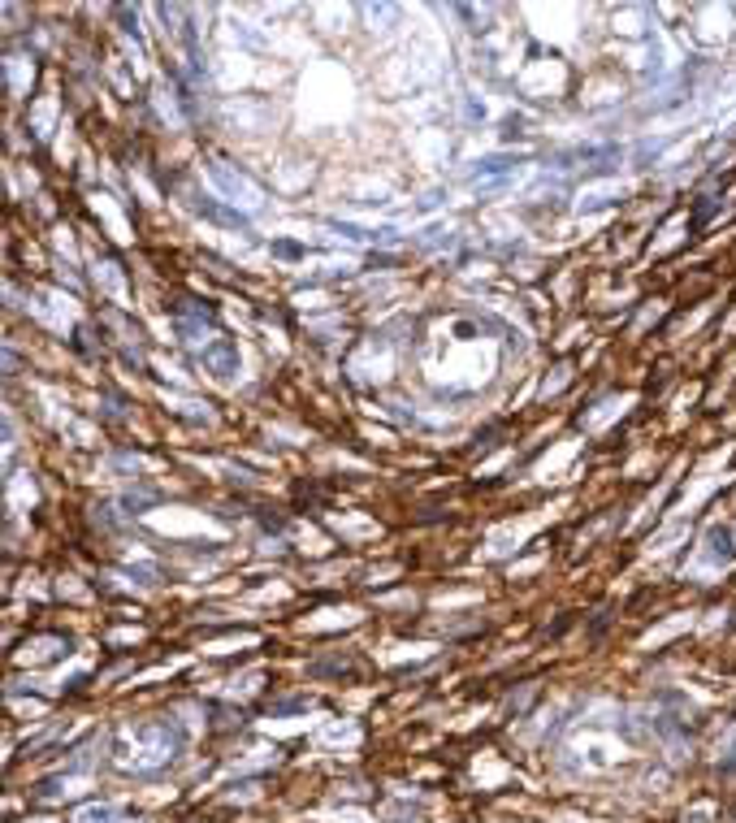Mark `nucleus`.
I'll list each match as a JSON object with an SVG mask.
<instances>
[{"mask_svg":"<svg viewBox=\"0 0 736 823\" xmlns=\"http://www.w3.org/2000/svg\"><path fill=\"white\" fill-rule=\"evenodd\" d=\"M200 364L212 368L217 377H234V373H238V347L230 343V338H212V343L204 347Z\"/></svg>","mask_w":736,"mask_h":823,"instance_id":"nucleus-1","label":"nucleus"},{"mask_svg":"<svg viewBox=\"0 0 736 823\" xmlns=\"http://www.w3.org/2000/svg\"><path fill=\"white\" fill-rule=\"evenodd\" d=\"M520 165V156H511V152H489V156H481L477 165H472V178H494V173H511Z\"/></svg>","mask_w":736,"mask_h":823,"instance_id":"nucleus-2","label":"nucleus"},{"mask_svg":"<svg viewBox=\"0 0 736 823\" xmlns=\"http://www.w3.org/2000/svg\"><path fill=\"white\" fill-rule=\"evenodd\" d=\"M710 555H715V559H732V538H728V529H715V533H710Z\"/></svg>","mask_w":736,"mask_h":823,"instance_id":"nucleus-3","label":"nucleus"},{"mask_svg":"<svg viewBox=\"0 0 736 823\" xmlns=\"http://www.w3.org/2000/svg\"><path fill=\"white\" fill-rule=\"evenodd\" d=\"M113 815H117L113 806H100V811H87V815H83V823H108Z\"/></svg>","mask_w":736,"mask_h":823,"instance_id":"nucleus-4","label":"nucleus"},{"mask_svg":"<svg viewBox=\"0 0 736 823\" xmlns=\"http://www.w3.org/2000/svg\"><path fill=\"white\" fill-rule=\"evenodd\" d=\"M273 252H277V256H299V247H294V243H277Z\"/></svg>","mask_w":736,"mask_h":823,"instance_id":"nucleus-5","label":"nucleus"}]
</instances>
